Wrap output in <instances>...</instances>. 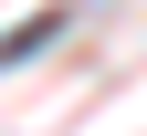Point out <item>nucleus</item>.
Wrapping results in <instances>:
<instances>
[{
    "instance_id": "obj_1",
    "label": "nucleus",
    "mask_w": 147,
    "mask_h": 136,
    "mask_svg": "<svg viewBox=\"0 0 147 136\" xmlns=\"http://www.w3.org/2000/svg\"><path fill=\"white\" fill-rule=\"evenodd\" d=\"M53 31H63V11H32V21H21V31H0V63H21V52H42V42H53Z\"/></svg>"
}]
</instances>
